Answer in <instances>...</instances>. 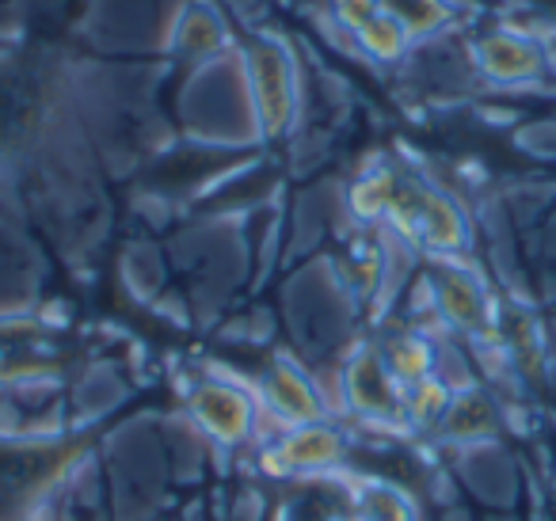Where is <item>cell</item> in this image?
I'll list each match as a JSON object with an SVG mask.
<instances>
[{
    "label": "cell",
    "instance_id": "obj_1",
    "mask_svg": "<svg viewBox=\"0 0 556 521\" xmlns=\"http://www.w3.org/2000/svg\"><path fill=\"white\" fill-rule=\"evenodd\" d=\"M248 85H252V103L255 118H260V130L267 138L275 134H287V126L298 115V73L294 58L287 47H278L275 39H260L248 50Z\"/></svg>",
    "mask_w": 556,
    "mask_h": 521
},
{
    "label": "cell",
    "instance_id": "obj_2",
    "mask_svg": "<svg viewBox=\"0 0 556 521\" xmlns=\"http://www.w3.org/2000/svg\"><path fill=\"white\" fill-rule=\"evenodd\" d=\"M187 404H191V415L202 427V434L217 445L248 442V434H252V427H255V415H260V404H255L240 384L222 381V377H206V381L187 396Z\"/></svg>",
    "mask_w": 556,
    "mask_h": 521
},
{
    "label": "cell",
    "instance_id": "obj_3",
    "mask_svg": "<svg viewBox=\"0 0 556 521\" xmlns=\"http://www.w3.org/2000/svg\"><path fill=\"white\" fill-rule=\"evenodd\" d=\"M336 465H343V434L336 427H328L325 419L290 427L287 434L275 442V449L263 453V468L278 475L328 472V468H336Z\"/></svg>",
    "mask_w": 556,
    "mask_h": 521
},
{
    "label": "cell",
    "instance_id": "obj_4",
    "mask_svg": "<svg viewBox=\"0 0 556 521\" xmlns=\"http://www.w3.org/2000/svg\"><path fill=\"white\" fill-rule=\"evenodd\" d=\"M343 396L351 399L355 411H363L366 419H393L396 411H404L401 384L393 381V373L381 361V351H358L355 361L343 373Z\"/></svg>",
    "mask_w": 556,
    "mask_h": 521
},
{
    "label": "cell",
    "instance_id": "obj_5",
    "mask_svg": "<svg viewBox=\"0 0 556 521\" xmlns=\"http://www.w3.org/2000/svg\"><path fill=\"white\" fill-rule=\"evenodd\" d=\"M263 407L275 411L287 427H302V422L325 419V396L317 392L309 373L294 366V361H275L263 377Z\"/></svg>",
    "mask_w": 556,
    "mask_h": 521
},
{
    "label": "cell",
    "instance_id": "obj_6",
    "mask_svg": "<svg viewBox=\"0 0 556 521\" xmlns=\"http://www.w3.org/2000/svg\"><path fill=\"white\" fill-rule=\"evenodd\" d=\"M477 65L495 85H526L545 73V54L518 31H492L477 42Z\"/></svg>",
    "mask_w": 556,
    "mask_h": 521
},
{
    "label": "cell",
    "instance_id": "obj_7",
    "mask_svg": "<svg viewBox=\"0 0 556 521\" xmlns=\"http://www.w3.org/2000/svg\"><path fill=\"white\" fill-rule=\"evenodd\" d=\"M434 301H439L442 316H446L450 323H457V328H465V331L484 328L488 297L477 278L465 275V270H457V267L439 270V278H434Z\"/></svg>",
    "mask_w": 556,
    "mask_h": 521
},
{
    "label": "cell",
    "instance_id": "obj_8",
    "mask_svg": "<svg viewBox=\"0 0 556 521\" xmlns=\"http://www.w3.org/2000/svg\"><path fill=\"white\" fill-rule=\"evenodd\" d=\"M381 12L393 16L408 31L412 42L434 39L454 24V4L450 0H381Z\"/></svg>",
    "mask_w": 556,
    "mask_h": 521
},
{
    "label": "cell",
    "instance_id": "obj_9",
    "mask_svg": "<svg viewBox=\"0 0 556 521\" xmlns=\"http://www.w3.org/2000/svg\"><path fill=\"white\" fill-rule=\"evenodd\" d=\"M381 361H386V369L393 373V381L401 384V389H416V384L431 381L434 358H431V346L419 335L389 339V343L381 346Z\"/></svg>",
    "mask_w": 556,
    "mask_h": 521
},
{
    "label": "cell",
    "instance_id": "obj_10",
    "mask_svg": "<svg viewBox=\"0 0 556 521\" xmlns=\"http://www.w3.org/2000/svg\"><path fill=\"white\" fill-rule=\"evenodd\" d=\"M355 42H358V50L370 58V62H381V65L401 62V58L412 50L408 31H404L393 16H386V12H381V16H374L370 24L355 35Z\"/></svg>",
    "mask_w": 556,
    "mask_h": 521
},
{
    "label": "cell",
    "instance_id": "obj_11",
    "mask_svg": "<svg viewBox=\"0 0 556 521\" xmlns=\"http://www.w3.org/2000/svg\"><path fill=\"white\" fill-rule=\"evenodd\" d=\"M225 47V27L210 9H187L176 27V50L184 54H217Z\"/></svg>",
    "mask_w": 556,
    "mask_h": 521
},
{
    "label": "cell",
    "instance_id": "obj_12",
    "mask_svg": "<svg viewBox=\"0 0 556 521\" xmlns=\"http://www.w3.org/2000/svg\"><path fill=\"white\" fill-rule=\"evenodd\" d=\"M358 521H416L408 498L389 483H366L358 491Z\"/></svg>",
    "mask_w": 556,
    "mask_h": 521
},
{
    "label": "cell",
    "instance_id": "obj_13",
    "mask_svg": "<svg viewBox=\"0 0 556 521\" xmlns=\"http://www.w3.org/2000/svg\"><path fill=\"white\" fill-rule=\"evenodd\" d=\"M374 16H381V0H332V20L355 39Z\"/></svg>",
    "mask_w": 556,
    "mask_h": 521
}]
</instances>
